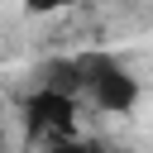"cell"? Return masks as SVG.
Returning <instances> with one entry per match:
<instances>
[{"mask_svg": "<svg viewBox=\"0 0 153 153\" xmlns=\"http://www.w3.org/2000/svg\"><path fill=\"white\" fill-rule=\"evenodd\" d=\"M67 5H76V0H24V14H57Z\"/></svg>", "mask_w": 153, "mask_h": 153, "instance_id": "4", "label": "cell"}, {"mask_svg": "<svg viewBox=\"0 0 153 153\" xmlns=\"http://www.w3.org/2000/svg\"><path fill=\"white\" fill-rule=\"evenodd\" d=\"M76 115H81V96L62 91V86H43L33 96H24V124H29V143H76Z\"/></svg>", "mask_w": 153, "mask_h": 153, "instance_id": "2", "label": "cell"}, {"mask_svg": "<svg viewBox=\"0 0 153 153\" xmlns=\"http://www.w3.org/2000/svg\"><path fill=\"white\" fill-rule=\"evenodd\" d=\"M38 81H43V86H62V91L81 96V62H76V53H72V57H48V62L38 67Z\"/></svg>", "mask_w": 153, "mask_h": 153, "instance_id": "3", "label": "cell"}, {"mask_svg": "<svg viewBox=\"0 0 153 153\" xmlns=\"http://www.w3.org/2000/svg\"><path fill=\"white\" fill-rule=\"evenodd\" d=\"M81 62V100H91L100 115H129L139 105V76L115 62L110 53H76Z\"/></svg>", "mask_w": 153, "mask_h": 153, "instance_id": "1", "label": "cell"}]
</instances>
